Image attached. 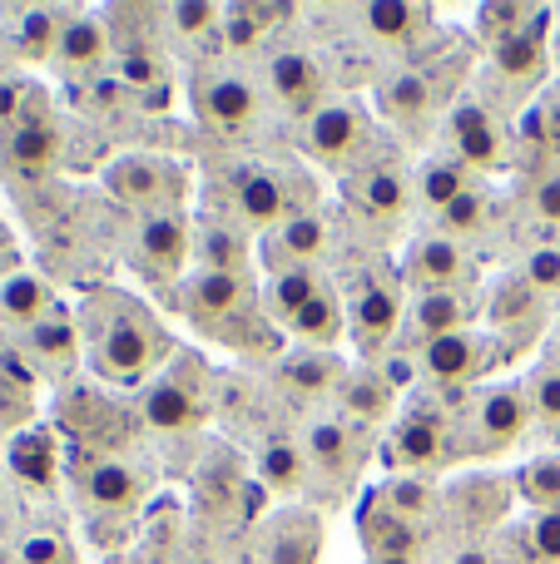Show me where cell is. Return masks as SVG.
I'll return each mask as SVG.
<instances>
[{"mask_svg":"<svg viewBox=\"0 0 560 564\" xmlns=\"http://www.w3.org/2000/svg\"><path fill=\"white\" fill-rule=\"evenodd\" d=\"M79 337H85L89 371L109 387H134L179 351L174 337L154 322V312L115 288H99L79 302Z\"/></svg>","mask_w":560,"mask_h":564,"instance_id":"cell-1","label":"cell"},{"mask_svg":"<svg viewBox=\"0 0 560 564\" xmlns=\"http://www.w3.org/2000/svg\"><path fill=\"white\" fill-rule=\"evenodd\" d=\"M258 282L254 278H234V273H204L189 268L174 288V307L194 322L198 332L228 341V347H263V337L273 332V322L263 317L258 302Z\"/></svg>","mask_w":560,"mask_h":564,"instance_id":"cell-2","label":"cell"},{"mask_svg":"<svg viewBox=\"0 0 560 564\" xmlns=\"http://www.w3.org/2000/svg\"><path fill=\"white\" fill-rule=\"evenodd\" d=\"M531 401L521 381H496V387L466 391L456 406V460H492L511 451L531 431Z\"/></svg>","mask_w":560,"mask_h":564,"instance_id":"cell-3","label":"cell"},{"mask_svg":"<svg viewBox=\"0 0 560 564\" xmlns=\"http://www.w3.org/2000/svg\"><path fill=\"white\" fill-rule=\"evenodd\" d=\"M317 208V194L308 184V174L293 169H273V164H238L228 174V194H224V214L238 218L248 234H273L278 224H288L293 214Z\"/></svg>","mask_w":560,"mask_h":564,"instance_id":"cell-4","label":"cell"},{"mask_svg":"<svg viewBox=\"0 0 560 564\" xmlns=\"http://www.w3.org/2000/svg\"><path fill=\"white\" fill-rule=\"evenodd\" d=\"M387 466L397 476H432L456 460V411H446L437 397H412L397 416L387 441Z\"/></svg>","mask_w":560,"mask_h":564,"instance_id":"cell-5","label":"cell"},{"mask_svg":"<svg viewBox=\"0 0 560 564\" xmlns=\"http://www.w3.org/2000/svg\"><path fill=\"white\" fill-rule=\"evenodd\" d=\"M75 470V490L95 520H129L149 496V470L129 456H99V451L79 446L69 456Z\"/></svg>","mask_w":560,"mask_h":564,"instance_id":"cell-6","label":"cell"},{"mask_svg":"<svg viewBox=\"0 0 560 564\" xmlns=\"http://www.w3.org/2000/svg\"><path fill=\"white\" fill-rule=\"evenodd\" d=\"M422 361V377L437 391H476V381H486L496 367L506 361V347L496 332H452V337H437L427 347H417Z\"/></svg>","mask_w":560,"mask_h":564,"instance_id":"cell-7","label":"cell"},{"mask_svg":"<svg viewBox=\"0 0 560 564\" xmlns=\"http://www.w3.org/2000/svg\"><path fill=\"white\" fill-rule=\"evenodd\" d=\"M189 174L174 159L159 154H125L105 169V194L144 214H164V208H184Z\"/></svg>","mask_w":560,"mask_h":564,"instance_id":"cell-8","label":"cell"},{"mask_svg":"<svg viewBox=\"0 0 560 564\" xmlns=\"http://www.w3.org/2000/svg\"><path fill=\"white\" fill-rule=\"evenodd\" d=\"M367 144H373V119L357 99H327L313 119H303V154L317 159L323 169H347L353 174Z\"/></svg>","mask_w":560,"mask_h":564,"instance_id":"cell-9","label":"cell"},{"mask_svg":"<svg viewBox=\"0 0 560 564\" xmlns=\"http://www.w3.org/2000/svg\"><path fill=\"white\" fill-rule=\"evenodd\" d=\"M452 89L456 85L432 79L427 69L407 65V69H387V75L377 79L373 105H377V115H383L392 129H402V134H427V129H432V119L446 109Z\"/></svg>","mask_w":560,"mask_h":564,"instance_id":"cell-10","label":"cell"},{"mask_svg":"<svg viewBox=\"0 0 560 564\" xmlns=\"http://www.w3.org/2000/svg\"><path fill=\"white\" fill-rule=\"evenodd\" d=\"M446 154H456L472 174H502L511 164V134L492 105L462 99L446 109Z\"/></svg>","mask_w":560,"mask_h":564,"instance_id":"cell-11","label":"cell"},{"mask_svg":"<svg viewBox=\"0 0 560 564\" xmlns=\"http://www.w3.org/2000/svg\"><path fill=\"white\" fill-rule=\"evenodd\" d=\"M546 20H551V10H531L526 25H516L511 35L486 45V55H492V79L516 89V99L541 85L546 65H551V25H546Z\"/></svg>","mask_w":560,"mask_h":564,"instance_id":"cell-12","label":"cell"},{"mask_svg":"<svg viewBox=\"0 0 560 564\" xmlns=\"http://www.w3.org/2000/svg\"><path fill=\"white\" fill-rule=\"evenodd\" d=\"M343 194H347V208H357V214L373 218V224H397V218H407V208H412L417 178L407 174L397 159H367V164H357L353 174H347Z\"/></svg>","mask_w":560,"mask_h":564,"instance_id":"cell-13","label":"cell"},{"mask_svg":"<svg viewBox=\"0 0 560 564\" xmlns=\"http://www.w3.org/2000/svg\"><path fill=\"white\" fill-rule=\"evenodd\" d=\"M134 258L154 282H174L189 273V258H194V218L184 208H164V214H144L134 238Z\"/></svg>","mask_w":560,"mask_h":564,"instance_id":"cell-14","label":"cell"},{"mask_svg":"<svg viewBox=\"0 0 560 564\" xmlns=\"http://www.w3.org/2000/svg\"><path fill=\"white\" fill-rule=\"evenodd\" d=\"M482 312L496 327V337H502L506 357H521V351L531 347V337L541 332V322H546V297L521 273H506V278L492 282Z\"/></svg>","mask_w":560,"mask_h":564,"instance_id":"cell-15","label":"cell"},{"mask_svg":"<svg viewBox=\"0 0 560 564\" xmlns=\"http://www.w3.org/2000/svg\"><path fill=\"white\" fill-rule=\"evenodd\" d=\"M402 282L417 292H472L476 263L462 243L442 234H422L402 258Z\"/></svg>","mask_w":560,"mask_h":564,"instance_id":"cell-16","label":"cell"},{"mask_svg":"<svg viewBox=\"0 0 560 564\" xmlns=\"http://www.w3.org/2000/svg\"><path fill=\"white\" fill-rule=\"evenodd\" d=\"M194 109L218 134H244V129H254L263 99H258V85L248 75H238V69H214V75L194 79Z\"/></svg>","mask_w":560,"mask_h":564,"instance_id":"cell-17","label":"cell"},{"mask_svg":"<svg viewBox=\"0 0 560 564\" xmlns=\"http://www.w3.org/2000/svg\"><path fill=\"white\" fill-rule=\"evenodd\" d=\"M308 466H313L317 480H327V486L347 490L357 476H363V460H367V441L357 436L353 426H347L343 416H317L308 421Z\"/></svg>","mask_w":560,"mask_h":564,"instance_id":"cell-18","label":"cell"},{"mask_svg":"<svg viewBox=\"0 0 560 564\" xmlns=\"http://www.w3.org/2000/svg\"><path fill=\"white\" fill-rule=\"evenodd\" d=\"M194 268L204 273H234L254 278V234L224 208H208L194 218Z\"/></svg>","mask_w":560,"mask_h":564,"instance_id":"cell-19","label":"cell"},{"mask_svg":"<svg viewBox=\"0 0 560 564\" xmlns=\"http://www.w3.org/2000/svg\"><path fill=\"white\" fill-rule=\"evenodd\" d=\"M263 79H268V95H273L288 115L313 119L317 109H323L327 75H323V59H313L308 50H278V55H268Z\"/></svg>","mask_w":560,"mask_h":564,"instance_id":"cell-20","label":"cell"},{"mask_svg":"<svg viewBox=\"0 0 560 564\" xmlns=\"http://www.w3.org/2000/svg\"><path fill=\"white\" fill-rule=\"evenodd\" d=\"M258 248H263L268 273H283V268H317L323 253L333 248V224L323 218V208H308V214H293L288 224H278L273 234H263Z\"/></svg>","mask_w":560,"mask_h":564,"instance_id":"cell-21","label":"cell"},{"mask_svg":"<svg viewBox=\"0 0 560 564\" xmlns=\"http://www.w3.org/2000/svg\"><path fill=\"white\" fill-rule=\"evenodd\" d=\"M208 406H214V401L198 397V391H189L184 381H174L169 371L149 377L144 391H139V421H144V426H154V431H164V436L198 431L208 421Z\"/></svg>","mask_w":560,"mask_h":564,"instance_id":"cell-22","label":"cell"},{"mask_svg":"<svg viewBox=\"0 0 560 564\" xmlns=\"http://www.w3.org/2000/svg\"><path fill=\"white\" fill-rule=\"evenodd\" d=\"M347 327L363 337L367 347H383L397 327H402V288L383 273H367L347 292Z\"/></svg>","mask_w":560,"mask_h":564,"instance_id":"cell-23","label":"cell"},{"mask_svg":"<svg viewBox=\"0 0 560 564\" xmlns=\"http://www.w3.org/2000/svg\"><path fill=\"white\" fill-rule=\"evenodd\" d=\"M511 500H516V480H506V476H466V480H456V486L446 490L442 506L452 510V520L462 530L486 535L492 525H502L506 520Z\"/></svg>","mask_w":560,"mask_h":564,"instance_id":"cell-24","label":"cell"},{"mask_svg":"<svg viewBox=\"0 0 560 564\" xmlns=\"http://www.w3.org/2000/svg\"><path fill=\"white\" fill-rule=\"evenodd\" d=\"M323 555V520L303 506L278 510V520H268L258 560L263 564H317Z\"/></svg>","mask_w":560,"mask_h":564,"instance_id":"cell-25","label":"cell"},{"mask_svg":"<svg viewBox=\"0 0 560 564\" xmlns=\"http://www.w3.org/2000/svg\"><path fill=\"white\" fill-rule=\"evenodd\" d=\"M476 297L472 292H417L412 312H407V332H412V351L427 347L437 337H452V332H466L476 317Z\"/></svg>","mask_w":560,"mask_h":564,"instance_id":"cell-26","label":"cell"},{"mask_svg":"<svg viewBox=\"0 0 560 564\" xmlns=\"http://www.w3.org/2000/svg\"><path fill=\"white\" fill-rule=\"evenodd\" d=\"M343 377H347V367L333 357V351H293L288 361H278V371H273V381H278V391H283L288 401H323V397H337V387H343Z\"/></svg>","mask_w":560,"mask_h":564,"instance_id":"cell-27","label":"cell"},{"mask_svg":"<svg viewBox=\"0 0 560 564\" xmlns=\"http://www.w3.org/2000/svg\"><path fill=\"white\" fill-rule=\"evenodd\" d=\"M353 20H357V30H363V35L383 40V45H397V50L417 45V40H427L437 30L432 25V10L412 6V0H373V6H357Z\"/></svg>","mask_w":560,"mask_h":564,"instance_id":"cell-28","label":"cell"},{"mask_svg":"<svg viewBox=\"0 0 560 564\" xmlns=\"http://www.w3.org/2000/svg\"><path fill=\"white\" fill-rule=\"evenodd\" d=\"M25 357L35 361L40 377H69V367L79 361V351H85V337H79V327L65 317V312H55V317H45L40 327L25 332Z\"/></svg>","mask_w":560,"mask_h":564,"instance_id":"cell-29","label":"cell"},{"mask_svg":"<svg viewBox=\"0 0 560 564\" xmlns=\"http://www.w3.org/2000/svg\"><path fill=\"white\" fill-rule=\"evenodd\" d=\"M323 273L317 268H283V273H268L263 292H258V302H263V317L273 322V327H293L298 312L308 307V302L317 297V288H323Z\"/></svg>","mask_w":560,"mask_h":564,"instance_id":"cell-30","label":"cell"},{"mask_svg":"<svg viewBox=\"0 0 560 564\" xmlns=\"http://www.w3.org/2000/svg\"><path fill=\"white\" fill-rule=\"evenodd\" d=\"M392 401H397V397L387 391V381L377 377L373 367L347 371L343 387H337V406H343V421H347V426L357 421V431L383 426V421L392 416Z\"/></svg>","mask_w":560,"mask_h":564,"instance_id":"cell-31","label":"cell"},{"mask_svg":"<svg viewBox=\"0 0 560 564\" xmlns=\"http://www.w3.org/2000/svg\"><path fill=\"white\" fill-rule=\"evenodd\" d=\"M55 292H50V282H40L35 273H10L0 282V322L6 327H40L45 317H55Z\"/></svg>","mask_w":560,"mask_h":564,"instance_id":"cell-32","label":"cell"},{"mask_svg":"<svg viewBox=\"0 0 560 564\" xmlns=\"http://www.w3.org/2000/svg\"><path fill=\"white\" fill-rule=\"evenodd\" d=\"M476 184H482V178H476L456 154H432L422 169H417V198H422V208L432 218L442 214V208H452L456 198Z\"/></svg>","mask_w":560,"mask_h":564,"instance_id":"cell-33","label":"cell"},{"mask_svg":"<svg viewBox=\"0 0 560 564\" xmlns=\"http://www.w3.org/2000/svg\"><path fill=\"white\" fill-rule=\"evenodd\" d=\"M55 416H60V426H65L69 436H79V446L99 451V441L115 436L109 421H125V411H115L105 397H95V391H65Z\"/></svg>","mask_w":560,"mask_h":564,"instance_id":"cell-34","label":"cell"},{"mask_svg":"<svg viewBox=\"0 0 560 564\" xmlns=\"http://www.w3.org/2000/svg\"><path fill=\"white\" fill-rule=\"evenodd\" d=\"M6 154H10V164H15L25 178L55 174V164H60V134H55V124H50V119H20V124L10 129Z\"/></svg>","mask_w":560,"mask_h":564,"instance_id":"cell-35","label":"cell"},{"mask_svg":"<svg viewBox=\"0 0 560 564\" xmlns=\"http://www.w3.org/2000/svg\"><path fill=\"white\" fill-rule=\"evenodd\" d=\"M288 332H293L298 341H308L313 351H333V341L347 332V302L337 297L333 282H323V288H317V297L298 312V322Z\"/></svg>","mask_w":560,"mask_h":564,"instance_id":"cell-36","label":"cell"},{"mask_svg":"<svg viewBox=\"0 0 560 564\" xmlns=\"http://www.w3.org/2000/svg\"><path fill=\"white\" fill-rule=\"evenodd\" d=\"M109 25H99L95 15H69L65 20V30H60V45H55V59H60V69H95L99 59L109 55Z\"/></svg>","mask_w":560,"mask_h":564,"instance_id":"cell-37","label":"cell"},{"mask_svg":"<svg viewBox=\"0 0 560 564\" xmlns=\"http://www.w3.org/2000/svg\"><path fill=\"white\" fill-rule=\"evenodd\" d=\"M492 224H496V194L486 184L466 188L452 208H442V214H437V234L452 238V243H466V238L492 234Z\"/></svg>","mask_w":560,"mask_h":564,"instance_id":"cell-38","label":"cell"},{"mask_svg":"<svg viewBox=\"0 0 560 564\" xmlns=\"http://www.w3.org/2000/svg\"><path fill=\"white\" fill-rule=\"evenodd\" d=\"M258 476H263L278 496H298V490L308 486V476H313V466H308V451L298 446V441L273 436L258 451Z\"/></svg>","mask_w":560,"mask_h":564,"instance_id":"cell-39","label":"cell"},{"mask_svg":"<svg viewBox=\"0 0 560 564\" xmlns=\"http://www.w3.org/2000/svg\"><path fill=\"white\" fill-rule=\"evenodd\" d=\"M377 506H383L387 516H397V520H412V525H422L427 516H437L442 496H437V486L427 476H392L383 490H377Z\"/></svg>","mask_w":560,"mask_h":564,"instance_id":"cell-40","label":"cell"},{"mask_svg":"<svg viewBox=\"0 0 560 564\" xmlns=\"http://www.w3.org/2000/svg\"><path fill=\"white\" fill-rule=\"evenodd\" d=\"M10 470H15L25 486H50L60 470V451L50 441V431H20L10 441Z\"/></svg>","mask_w":560,"mask_h":564,"instance_id":"cell-41","label":"cell"},{"mask_svg":"<svg viewBox=\"0 0 560 564\" xmlns=\"http://www.w3.org/2000/svg\"><path fill=\"white\" fill-rule=\"evenodd\" d=\"M363 540H367V555H417L422 550V525L397 520L383 506H373L363 520Z\"/></svg>","mask_w":560,"mask_h":564,"instance_id":"cell-42","label":"cell"},{"mask_svg":"<svg viewBox=\"0 0 560 564\" xmlns=\"http://www.w3.org/2000/svg\"><path fill=\"white\" fill-rule=\"evenodd\" d=\"M516 496L531 510H560V456H536L516 470Z\"/></svg>","mask_w":560,"mask_h":564,"instance_id":"cell-43","label":"cell"},{"mask_svg":"<svg viewBox=\"0 0 560 564\" xmlns=\"http://www.w3.org/2000/svg\"><path fill=\"white\" fill-rule=\"evenodd\" d=\"M60 30H65V15L60 10H25L15 25V45L25 59H55V45H60Z\"/></svg>","mask_w":560,"mask_h":564,"instance_id":"cell-44","label":"cell"},{"mask_svg":"<svg viewBox=\"0 0 560 564\" xmlns=\"http://www.w3.org/2000/svg\"><path fill=\"white\" fill-rule=\"evenodd\" d=\"M526 144L541 149V159H560V79L541 89V99L531 105L526 119Z\"/></svg>","mask_w":560,"mask_h":564,"instance_id":"cell-45","label":"cell"},{"mask_svg":"<svg viewBox=\"0 0 560 564\" xmlns=\"http://www.w3.org/2000/svg\"><path fill=\"white\" fill-rule=\"evenodd\" d=\"M521 550L531 564H560V510H536L521 530H516Z\"/></svg>","mask_w":560,"mask_h":564,"instance_id":"cell-46","label":"cell"},{"mask_svg":"<svg viewBox=\"0 0 560 564\" xmlns=\"http://www.w3.org/2000/svg\"><path fill=\"white\" fill-rule=\"evenodd\" d=\"M164 20H169V35H179V40H204L208 30H218L224 10L208 6V0H184V6H164Z\"/></svg>","mask_w":560,"mask_h":564,"instance_id":"cell-47","label":"cell"},{"mask_svg":"<svg viewBox=\"0 0 560 564\" xmlns=\"http://www.w3.org/2000/svg\"><path fill=\"white\" fill-rule=\"evenodd\" d=\"M218 35L228 40V50L234 55H248V50L263 45V20H258L254 6H224V20H218Z\"/></svg>","mask_w":560,"mask_h":564,"instance_id":"cell-48","label":"cell"},{"mask_svg":"<svg viewBox=\"0 0 560 564\" xmlns=\"http://www.w3.org/2000/svg\"><path fill=\"white\" fill-rule=\"evenodd\" d=\"M115 79H125L129 89H159L164 85V55L159 50H125V55H115Z\"/></svg>","mask_w":560,"mask_h":564,"instance_id":"cell-49","label":"cell"},{"mask_svg":"<svg viewBox=\"0 0 560 564\" xmlns=\"http://www.w3.org/2000/svg\"><path fill=\"white\" fill-rule=\"evenodd\" d=\"M367 367L377 371V377L387 381V391H412L417 381H422V361H417V351H397V347H387V351H373V361Z\"/></svg>","mask_w":560,"mask_h":564,"instance_id":"cell-50","label":"cell"},{"mask_svg":"<svg viewBox=\"0 0 560 564\" xmlns=\"http://www.w3.org/2000/svg\"><path fill=\"white\" fill-rule=\"evenodd\" d=\"M526 401H531L536 421L560 426V367L556 361H546L541 371H531V381H526Z\"/></svg>","mask_w":560,"mask_h":564,"instance_id":"cell-51","label":"cell"},{"mask_svg":"<svg viewBox=\"0 0 560 564\" xmlns=\"http://www.w3.org/2000/svg\"><path fill=\"white\" fill-rule=\"evenodd\" d=\"M531 214L541 218V224L560 228V159H551L546 169L531 174Z\"/></svg>","mask_w":560,"mask_h":564,"instance_id":"cell-52","label":"cell"},{"mask_svg":"<svg viewBox=\"0 0 560 564\" xmlns=\"http://www.w3.org/2000/svg\"><path fill=\"white\" fill-rule=\"evenodd\" d=\"M15 560L20 564H75V550H69V540L55 535V530H35V535H25L15 545Z\"/></svg>","mask_w":560,"mask_h":564,"instance_id":"cell-53","label":"cell"},{"mask_svg":"<svg viewBox=\"0 0 560 564\" xmlns=\"http://www.w3.org/2000/svg\"><path fill=\"white\" fill-rule=\"evenodd\" d=\"M521 278L531 282V288L541 292V297H556V292H560V248H556V243L531 248V253H526Z\"/></svg>","mask_w":560,"mask_h":564,"instance_id":"cell-54","label":"cell"},{"mask_svg":"<svg viewBox=\"0 0 560 564\" xmlns=\"http://www.w3.org/2000/svg\"><path fill=\"white\" fill-rule=\"evenodd\" d=\"M526 20H531V6H482L476 10V30L486 35V45L502 40V35H511V30L526 25Z\"/></svg>","mask_w":560,"mask_h":564,"instance_id":"cell-55","label":"cell"},{"mask_svg":"<svg viewBox=\"0 0 560 564\" xmlns=\"http://www.w3.org/2000/svg\"><path fill=\"white\" fill-rule=\"evenodd\" d=\"M25 89L15 85V79H6V85H0V124H15L20 115H25Z\"/></svg>","mask_w":560,"mask_h":564,"instance_id":"cell-56","label":"cell"},{"mask_svg":"<svg viewBox=\"0 0 560 564\" xmlns=\"http://www.w3.org/2000/svg\"><path fill=\"white\" fill-rule=\"evenodd\" d=\"M452 564H496V550L486 545V540H472V545H462V550H456Z\"/></svg>","mask_w":560,"mask_h":564,"instance_id":"cell-57","label":"cell"},{"mask_svg":"<svg viewBox=\"0 0 560 564\" xmlns=\"http://www.w3.org/2000/svg\"><path fill=\"white\" fill-rule=\"evenodd\" d=\"M139 99H144V105H139V109H149V115H154V109H169V99H174V89H169V85H159V89H144V95H139Z\"/></svg>","mask_w":560,"mask_h":564,"instance_id":"cell-58","label":"cell"},{"mask_svg":"<svg viewBox=\"0 0 560 564\" xmlns=\"http://www.w3.org/2000/svg\"><path fill=\"white\" fill-rule=\"evenodd\" d=\"M367 564H422L417 555H367Z\"/></svg>","mask_w":560,"mask_h":564,"instance_id":"cell-59","label":"cell"},{"mask_svg":"<svg viewBox=\"0 0 560 564\" xmlns=\"http://www.w3.org/2000/svg\"><path fill=\"white\" fill-rule=\"evenodd\" d=\"M551 361H556V367H560V332H556V337H551Z\"/></svg>","mask_w":560,"mask_h":564,"instance_id":"cell-60","label":"cell"},{"mask_svg":"<svg viewBox=\"0 0 560 564\" xmlns=\"http://www.w3.org/2000/svg\"><path fill=\"white\" fill-rule=\"evenodd\" d=\"M0 564H20V560H15V550H0Z\"/></svg>","mask_w":560,"mask_h":564,"instance_id":"cell-61","label":"cell"},{"mask_svg":"<svg viewBox=\"0 0 560 564\" xmlns=\"http://www.w3.org/2000/svg\"><path fill=\"white\" fill-rule=\"evenodd\" d=\"M556 59H560V30H556Z\"/></svg>","mask_w":560,"mask_h":564,"instance_id":"cell-62","label":"cell"}]
</instances>
